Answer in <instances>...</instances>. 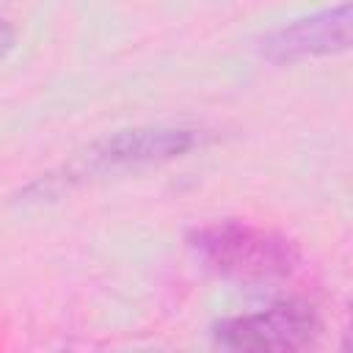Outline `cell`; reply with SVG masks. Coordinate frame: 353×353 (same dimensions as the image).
<instances>
[{
  "mask_svg": "<svg viewBox=\"0 0 353 353\" xmlns=\"http://www.w3.org/2000/svg\"><path fill=\"white\" fill-rule=\"evenodd\" d=\"M350 3L342 0L336 6L320 8L314 14L273 28L259 39L256 50L262 58L273 63H295L336 55L350 47Z\"/></svg>",
  "mask_w": 353,
  "mask_h": 353,
  "instance_id": "277c9868",
  "label": "cell"
},
{
  "mask_svg": "<svg viewBox=\"0 0 353 353\" xmlns=\"http://www.w3.org/2000/svg\"><path fill=\"white\" fill-rule=\"evenodd\" d=\"M14 41H17V33H14V28H11V22L8 19H3L0 17V61L11 52V47H14Z\"/></svg>",
  "mask_w": 353,
  "mask_h": 353,
  "instance_id": "5b68a950",
  "label": "cell"
},
{
  "mask_svg": "<svg viewBox=\"0 0 353 353\" xmlns=\"http://www.w3.org/2000/svg\"><path fill=\"white\" fill-rule=\"evenodd\" d=\"M204 141H207L204 130L182 127V124H149V127L116 130L94 141L83 152L72 154L61 168L33 179L25 188V196L50 199V196H61L63 190H72L74 185L91 182L97 176L141 171L149 165L171 163L199 149Z\"/></svg>",
  "mask_w": 353,
  "mask_h": 353,
  "instance_id": "6da1fadb",
  "label": "cell"
},
{
  "mask_svg": "<svg viewBox=\"0 0 353 353\" xmlns=\"http://www.w3.org/2000/svg\"><path fill=\"white\" fill-rule=\"evenodd\" d=\"M323 334L317 309L306 301H276L251 314L223 317L212 336L226 350H303Z\"/></svg>",
  "mask_w": 353,
  "mask_h": 353,
  "instance_id": "3957f363",
  "label": "cell"
},
{
  "mask_svg": "<svg viewBox=\"0 0 353 353\" xmlns=\"http://www.w3.org/2000/svg\"><path fill=\"white\" fill-rule=\"evenodd\" d=\"M188 248L215 276L243 284L287 279L301 268V248L292 237L240 218L190 229Z\"/></svg>",
  "mask_w": 353,
  "mask_h": 353,
  "instance_id": "7a4b0ae2",
  "label": "cell"
}]
</instances>
